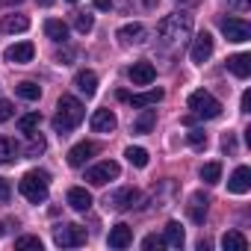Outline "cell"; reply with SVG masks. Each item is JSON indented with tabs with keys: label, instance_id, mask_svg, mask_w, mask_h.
Returning <instances> with one entry per match:
<instances>
[{
	"label": "cell",
	"instance_id": "obj_47",
	"mask_svg": "<svg viewBox=\"0 0 251 251\" xmlns=\"http://www.w3.org/2000/svg\"><path fill=\"white\" fill-rule=\"evenodd\" d=\"M68 3H77V0H68Z\"/></svg>",
	"mask_w": 251,
	"mask_h": 251
},
{
	"label": "cell",
	"instance_id": "obj_16",
	"mask_svg": "<svg viewBox=\"0 0 251 251\" xmlns=\"http://www.w3.org/2000/svg\"><path fill=\"white\" fill-rule=\"evenodd\" d=\"M65 201H68V207L77 210V213H86V210L92 207V195H89L86 186H71L68 195H65Z\"/></svg>",
	"mask_w": 251,
	"mask_h": 251
},
{
	"label": "cell",
	"instance_id": "obj_41",
	"mask_svg": "<svg viewBox=\"0 0 251 251\" xmlns=\"http://www.w3.org/2000/svg\"><path fill=\"white\" fill-rule=\"evenodd\" d=\"M242 112H251V92H242Z\"/></svg>",
	"mask_w": 251,
	"mask_h": 251
},
{
	"label": "cell",
	"instance_id": "obj_29",
	"mask_svg": "<svg viewBox=\"0 0 251 251\" xmlns=\"http://www.w3.org/2000/svg\"><path fill=\"white\" fill-rule=\"evenodd\" d=\"M124 157H127V163L136 166V169H145V166H148V151H145V148H133V145H130L127 151H124Z\"/></svg>",
	"mask_w": 251,
	"mask_h": 251
},
{
	"label": "cell",
	"instance_id": "obj_34",
	"mask_svg": "<svg viewBox=\"0 0 251 251\" xmlns=\"http://www.w3.org/2000/svg\"><path fill=\"white\" fill-rule=\"evenodd\" d=\"M186 139H189V145H195V148L207 145V133H204V130H198V127H195V130H189V133H186Z\"/></svg>",
	"mask_w": 251,
	"mask_h": 251
},
{
	"label": "cell",
	"instance_id": "obj_23",
	"mask_svg": "<svg viewBox=\"0 0 251 251\" xmlns=\"http://www.w3.org/2000/svg\"><path fill=\"white\" fill-rule=\"evenodd\" d=\"M157 124V109H142L139 118H133V133H151Z\"/></svg>",
	"mask_w": 251,
	"mask_h": 251
},
{
	"label": "cell",
	"instance_id": "obj_30",
	"mask_svg": "<svg viewBox=\"0 0 251 251\" xmlns=\"http://www.w3.org/2000/svg\"><path fill=\"white\" fill-rule=\"evenodd\" d=\"M39 124H42V115H39V112H27V115L18 118V130H21V133H33Z\"/></svg>",
	"mask_w": 251,
	"mask_h": 251
},
{
	"label": "cell",
	"instance_id": "obj_25",
	"mask_svg": "<svg viewBox=\"0 0 251 251\" xmlns=\"http://www.w3.org/2000/svg\"><path fill=\"white\" fill-rule=\"evenodd\" d=\"M15 95L24 98V100H39V98H42V86L33 83V80H21V83L15 86Z\"/></svg>",
	"mask_w": 251,
	"mask_h": 251
},
{
	"label": "cell",
	"instance_id": "obj_14",
	"mask_svg": "<svg viewBox=\"0 0 251 251\" xmlns=\"http://www.w3.org/2000/svg\"><path fill=\"white\" fill-rule=\"evenodd\" d=\"M106 242H109V248H127V245L133 242V227H130V225H124V222L112 225Z\"/></svg>",
	"mask_w": 251,
	"mask_h": 251
},
{
	"label": "cell",
	"instance_id": "obj_11",
	"mask_svg": "<svg viewBox=\"0 0 251 251\" xmlns=\"http://www.w3.org/2000/svg\"><path fill=\"white\" fill-rule=\"evenodd\" d=\"M127 77H130V83H133V86H151V83H154V77H157V68H154L148 59H139V62H133V65H130Z\"/></svg>",
	"mask_w": 251,
	"mask_h": 251
},
{
	"label": "cell",
	"instance_id": "obj_3",
	"mask_svg": "<svg viewBox=\"0 0 251 251\" xmlns=\"http://www.w3.org/2000/svg\"><path fill=\"white\" fill-rule=\"evenodd\" d=\"M18 189H21V195L30 204H45L48 201V189H50V175L45 169H33V172H27L21 177Z\"/></svg>",
	"mask_w": 251,
	"mask_h": 251
},
{
	"label": "cell",
	"instance_id": "obj_31",
	"mask_svg": "<svg viewBox=\"0 0 251 251\" xmlns=\"http://www.w3.org/2000/svg\"><path fill=\"white\" fill-rule=\"evenodd\" d=\"M222 177V163H204L201 166V180L204 183H219Z\"/></svg>",
	"mask_w": 251,
	"mask_h": 251
},
{
	"label": "cell",
	"instance_id": "obj_21",
	"mask_svg": "<svg viewBox=\"0 0 251 251\" xmlns=\"http://www.w3.org/2000/svg\"><path fill=\"white\" fill-rule=\"evenodd\" d=\"M45 36H48L50 42H56V45H65V42H68V27H65L59 18H48V21H45Z\"/></svg>",
	"mask_w": 251,
	"mask_h": 251
},
{
	"label": "cell",
	"instance_id": "obj_43",
	"mask_svg": "<svg viewBox=\"0 0 251 251\" xmlns=\"http://www.w3.org/2000/svg\"><path fill=\"white\" fill-rule=\"evenodd\" d=\"M95 9H112V0H95Z\"/></svg>",
	"mask_w": 251,
	"mask_h": 251
},
{
	"label": "cell",
	"instance_id": "obj_22",
	"mask_svg": "<svg viewBox=\"0 0 251 251\" xmlns=\"http://www.w3.org/2000/svg\"><path fill=\"white\" fill-rule=\"evenodd\" d=\"M130 106H154L163 100V89H148V92H139V95H127Z\"/></svg>",
	"mask_w": 251,
	"mask_h": 251
},
{
	"label": "cell",
	"instance_id": "obj_27",
	"mask_svg": "<svg viewBox=\"0 0 251 251\" xmlns=\"http://www.w3.org/2000/svg\"><path fill=\"white\" fill-rule=\"evenodd\" d=\"M3 30L6 33H24V30H30V18L27 15H6L3 18Z\"/></svg>",
	"mask_w": 251,
	"mask_h": 251
},
{
	"label": "cell",
	"instance_id": "obj_17",
	"mask_svg": "<svg viewBox=\"0 0 251 251\" xmlns=\"http://www.w3.org/2000/svg\"><path fill=\"white\" fill-rule=\"evenodd\" d=\"M145 27L142 24H124L121 30H118V39H121V45H142L145 42Z\"/></svg>",
	"mask_w": 251,
	"mask_h": 251
},
{
	"label": "cell",
	"instance_id": "obj_20",
	"mask_svg": "<svg viewBox=\"0 0 251 251\" xmlns=\"http://www.w3.org/2000/svg\"><path fill=\"white\" fill-rule=\"evenodd\" d=\"M207 198L201 195V192H195L192 198H189V204H186V210H189V219L195 222V225H204V219H207Z\"/></svg>",
	"mask_w": 251,
	"mask_h": 251
},
{
	"label": "cell",
	"instance_id": "obj_18",
	"mask_svg": "<svg viewBox=\"0 0 251 251\" xmlns=\"http://www.w3.org/2000/svg\"><path fill=\"white\" fill-rule=\"evenodd\" d=\"M227 71H230L233 77L245 80V77L251 74V56H248V53H233V56L227 59Z\"/></svg>",
	"mask_w": 251,
	"mask_h": 251
},
{
	"label": "cell",
	"instance_id": "obj_12",
	"mask_svg": "<svg viewBox=\"0 0 251 251\" xmlns=\"http://www.w3.org/2000/svg\"><path fill=\"white\" fill-rule=\"evenodd\" d=\"M95 154H98V145H95V142H77V145L68 151V166L80 169V166H86Z\"/></svg>",
	"mask_w": 251,
	"mask_h": 251
},
{
	"label": "cell",
	"instance_id": "obj_9",
	"mask_svg": "<svg viewBox=\"0 0 251 251\" xmlns=\"http://www.w3.org/2000/svg\"><path fill=\"white\" fill-rule=\"evenodd\" d=\"M33 56H36V45L33 42H15V45H9L3 50V59L12 62V65H27V62H33Z\"/></svg>",
	"mask_w": 251,
	"mask_h": 251
},
{
	"label": "cell",
	"instance_id": "obj_24",
	"mask_svg": "<svg viewBox=\"0 0 251 251\" xmlns=\"http://www.w3.org/2000/svg\"><path fill=\"white\" fill-rule=\"evenodd\" d=\"M222 248H225V251H245V248H248V239H245L239 230H227V233L222 236Z\"/></svg>",
	"mask_w": 251,
	"mask_h": 251
},
{
	"label": "cell",
	"instance_id": "obj_36",
	"mask_svg": "<svg viewBox=\"0 0 251 251\" xmlns=\"http://www.w3.org/2000/svg\"><path fill=\"white\" fill-rule=\"evenodd\" d=\"M9 198H12V186L6 177H0V204H9Z\"/></svg>",
	"mask_w": 251,
	"mask_h": 251
},
{
	"label": "cell",
	"instance_id": "obj_38",
	"mask_svg": "<svg viewBox=\"0 0 251 251\" xmlns=\"http://www.w3.org/2000/svg\"><path fill=\"white\" fill-rule=\"evenodd\" d=\"M163 245H166V242H163V236H154V233L142 239V248H148V251H154V248H163Z\"/></svg>",
	"mask_w": 251,
	"mask_h": 251
},
{
	"label": "cell",
	"instance_id": "obj_1",
	"mask_svg": "<svg viewBox=\"0 0 251 251\" xmlns=\"http://www.w3.org/2000/svg\"><path fill=\"white\" fill-rule=\"evenodd\" d=\"M192 33V15L189 12H172L157 24V36L163 48H177L189 39Z\"/></svg>",
	"mask_w": 251,
	"mask_h": 251
},
{
	"label": "cell",
	"instance_id": "obj_45",
	"mask_svg": "<svg viewBox=\"0 0 251 251\" xmlns=\"http://www.w3.org/2000/svg\"><path fill=\"white\" fill-rule=\"evenodd\" d=\"M36 3H39V6H50V3H53V0H36Z\"/></svg>",
	"mask_w": 251,
	"mask_h": 251
},
{
	"label": "cell",
	"instance_id": "obj_2",
	"mask_svg": "<svg viewBox=\"0 0 251 251\" xmlns=\"http://www.w3.org/2000/svg\"><path fill=\"white\" fill-rule=\"evenodd\" d=\"M83 118H86V106L74 95H62L59 103H56V115H53V130L59 136H65V133H71L77 127Z\"/></svg>",
	"mask_w": 251,
	"mask_h": 251
},
{
	"label": "cell",
	"instance_id": "obj_44",
	"mask_svg": "<svg viewBox=\"0 0 251 251\" xmlns=\"http://www.w3.org/2000/svg\"><path fill=\"white\" fill-rule=\"evenodd\" d=\"M0 3H9V6H18V3H24V0H0Z\"/></svg>",
	"mask_w": 251,
	"mask_h": 251
},
{
	"label": "cell",
	"instance_id": "obj_10",
	"mask_svg": "<svg viewBox=\"0 0 251 251\" xmlns=\"http://www.w3.org/2000/svg\"><path fill=\"white\" fill-rule=\"evenodd\" d=\"M210 56H213V36H210V33H198V36H195V42H192L189 59H192L195 65H204Z\"/></svg>",
	"mask_w": 251,
	"mask_h": 251
},
{
	"label": "cell",
	"instance_id": "obj_33",
	"mask_svg": "<svg viewBox=\"0 0 251 251\" xmlns=\"http://www.w3.org/2000/svg\"><path fill=\"white\" fill-rule=\"evenodd\" d=\"M48 148V142H45V136H39V133H30V145H27V157H39L42 151Z\"/></svg>",
	"mask_w": 251,
	"mask_h": 251
},
{
	"label": "cell",
	"instance_id": "obj_7",
	"mask_svg": "<svg viewBox=\"0 0 251 251\" xmlns=\"http://www.w3.org/2000/svg\"><path fill=\"white\" fill-rule=\"evenodd\" d=\"M118 175H121V166H118L115 160H103V163H98V166H92V169L86 172V180H89L92 186H103V183L115 180Z\"/></svg>",
	"mask_w": 251,
	"mask_h": 251
},
{
	"label": "cell",
	"instance_id": "obj_26",
	"mask_svg": "<svg viewBox=\"0 0 251 251\" xmlns=\"http://www.w3.org/2000/svg\"><path fill=\"white\" fill-rule=\"evenodd\" d=\"M183 239H186V236H183V227H180L177 222H169V225H166V236H163V242H166L169 248H180Z\"/></svg>",
	"mask_w": 251,
	"mask_h": 251
},
{
	"label": "cell",
	"instance_id": "obj_42",
	"mask_svg": "<svg viewBox=\"0 0 251 251\" xmlns=\"http://www.w3.org/2000/svg\"><path fill=\"white\" fill-rule=\"evenodd\" d=\"M222 148H225V151H233V148H236V145H233V136H230V133H227V136L222 139Z\"/></svg>",
	"mask_w": 251,
	"mask_h": 251
},
{
	"label": "cell",
	"instance_id": "obj_6",
	"mask_svg": "<svg viewBox=\"0 0 251 251\" xmlns=\"http://www.w3.org/2000/svg\"><path fill=\"white\" fill-rule=\"evenodd\" d=\"M219 27H222V33H225V39H227V42L242 45V42H248V39H251V24H248L245 18H222V21H219Z\"/></svg>",
	"mask_w": 251,
	"mask_h": 251
},
{
	"label": "cell",
	"instance_id": "obj_19",
	"mask_svg": "<svg viewBox=\"0 0 251 251\" xmlns=\"http://www.w3.org/2000/svg\"><path fill=\"white\" fill-rule=\"evenodd\" d=\"M74 86H77V92H80V95L92 98V95L98 92V74H95V71H77Z\"/></svg>",
	"mask_w": 251,
	"mask_h": 251
},
{
	"label": "cell",
	"instance_id": "obj_5",
	"mask_svg": "<svg viewBox=\"0 0 251 251\" xmlns=\"http://www.w3.org/2000/svg\"><path fill=\"white\" fill-rule=\"evenodd\" d=\"M53 242L59 248H77L86 245V230L80 225H56L53 227Z\"/></svg>",
	"mask_w": 251,
	"mask_h": 251
},
{
	"label": "cell",
	"instance_id": "obj_32",
	"mask_svg": "<svg viewBox=\"0 0 251 251\" xmlns=\"http://www.w3.org/2000/svg\"><path fill=\"white\" fill-rule=\"evenodd\" d=\"M74 27H77V33H92V27H95V18L89 15V12H74Z\"/></svg>",
	"mask_w": 251,
	"mask_h": 251
},
{
	"label": "cell",
	"instance_id": "obj_13",
	"mask_svg": "<svg viewBox=\"0 0 251 251\" xmlns=\"http://www.w3.org/2000/svg\"><path fill=\"white\" fill-rule=\"evenodd\" d=\"M89 124H92V130H95V133H112V130H115V124H118V118H115L112 109H95Z\"/></svg>",
	"mask_w": 251,
	"mask_h": 251
},
{
	"label": "cell",
	"instance_id": "obj_28",
	"mask_svg": "<svg viewBox=\"0 0 251 251\" xmlns=\"http://www.w3.org/2000/svg\"><path fill=\"white\" fill-rule=\"evenodd\" d=\"M15 154H18V145H15L9 136H0V163H12V160H18Z\"/></svg>",
	"mask_w": 251,
	"mask_h": 251
},
{
	"label": "cell",
	"instance_id": "obj_39",
	"mask_svg": "<svg viewBox=\"0 0 251 251\" xmlns=\"http://www.w3.org/2000/svg\"><path fill=\"white\" fill-rule=\"evenodd\" d=\"M71 59H74V50H62V53H56V62H59V65H68Z\"/></svg>",
	"mask_w": 251,
	"mask_h": 251
},
{
	"label": "cell",
	"instance_id": "obj_8",
	"mask_svg": "<svg viewBox=\"0 0 251 251\" xmlns=\"http://www.w3.org/2000/svg\"><path fill=\"white\" fill-rule=\"evenodd\" d=\"M139 192L133 189V186H124V189H118V192H112V195H106V210H133L136 204H139Z\"/></svg>",
	"mask_w": 251,
	"mask_h": 251
},
{
	"label": "cell",
	"instance_id": "obj_4",
	"mask_svg": "<svg viewBox=\"0 0 251 251\" xmlns=\"http://www.w3.org/2000/svg\"><path fill=\"white\" fill-rule=\"evenodd\" d=\"M189 109H192L195 118H219L222 115V103L210 92H204V89H198V92L189 95Z\"/></svg>",
	"mask_w": 251,
	"mask_h": 251
},
{
	"label": "cell",
	"instance_id": "obj_40",
	"mask_svg": "<svg viewBox=\"0 0 251 251\" xmlns=\"http://www.w3.org/2000/svg\"><path fill=\"white\" fill-rule=\"evenodd\" d=\"M227 6H230V9H239V12H245V9H248V0H227Z\"/></svg>",
	"mask_w": 251,
	"mask_h": 251
},
{
	"label": "cell",
	"instance_id": "obj_37",
	"mask_svg": "<svg viewBox=\"0 0 251 251\" xmlns=\"http://www.w3.org/2000/svg\"><path fill=\"white\" fill-rule=\"evenodd\" d=\"M15 115V106L9 103V100H0V124H3V121H9Z\"/></svg>",
	"mask_w": 251,
	"mask_h": 251
},
{
	"label": "cell",
	"instance_id": "obj_15",
	"mask_svg": "<svg viewBox=\"0 0 251 251\" xmlns=\"http://www.w3.org/2000/svg\"><path fill=\"white\" fill-rule=\"evenodd\" d=\"M227 189H230L233 195H245V192L251 189V169H248V166L233 169V175H230V180H227Z\"/></svg>",
	"mask_w": 251,
	"mask_h": 251
},
{
	"label": "cell",
	"instance_id": "obj_35",
	"mask_svg": "<svg viewBox=\"0 0 251 251\" xmlns=\"http://www.w3.org/2000/svg\"><path fill=\"white\" fill-rule=\"evenodd\" d=\"M15 248H39V251H42V239H39V236H21V239L15 242Z\"/></svg>",
	"mask_w": 251,
	"mask_h": 251
},
{
	"label": "cell",
	"instance_id": "obj_46",
	"mask_svg": "<svg viewBox=\"0 0 251 251\" xmlns=\"http://www.w3.org/2000/svg\"><path fill=\"white\" fill-rule=\"evenodd\" d=\"M145 6H148V9H151V6H157V0H145Z\"/></svg>",
	"mask_w": 251,
	"mask_h": 251
}]
</instances>
